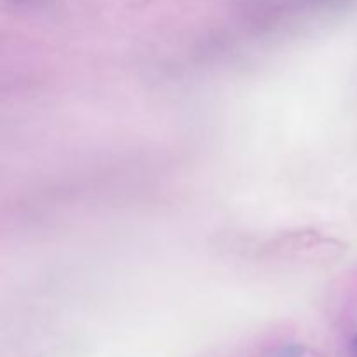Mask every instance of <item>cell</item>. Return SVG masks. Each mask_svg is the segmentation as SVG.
Instances as JSON below:
<instances>
[{
	"mask_svg": "<svg viewBox=\"0 0 357 357\" xmlns=\"http://www.w3.org/2000/svg\"><path fill=\"white\" fill-rule=\"evenodd\" d=\"M356 347H357V338H356Z\"/></svg>",
	"mask_w": 357,
	"mask_h": 357,
	"instance_id": "6da1fadb",
	"label": "cell"
}]
</instances>
